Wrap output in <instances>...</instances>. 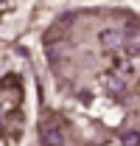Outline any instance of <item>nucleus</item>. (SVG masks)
<instances>
[{
	"label": "nucleus",
	"mask_w": 140,
	"mask_h": 146,
	"mask_svg": "<svg viewBox=\"0 0 140 146\" xmlns=\"http://www.w3.org/2000/svg\"><path fill=\"white\" fill-rule=\"evenodd\" d=\"M101 82H104V87L109 96H115V98H121L123 93H126V82H123V76H118V73H104L101 76Z\"/></svg>",
	"instance_id": "nucleus-4"
},
{
	"label": "nucleus",
	"mask_w": 140,
	"mask_h": 146,
	"mask_svg": "<svg viewBox=\"0 0 140 146\" xmlns=\"http://www.w3.org/2000/svg\"><path fill=\"white\" fill-rule=\"evenodd\" d=\"M126 48H129L132 54H140V34H135V36H126Z\"/></svg>",
	"instance_id": "nucleus-6"
},
{
	"label": "nucleus",
	"mask_w": 140,
	"mask_h": 146,
	"mask_svg": "<svg viewBox=\"0 0 140 146\" xmlns=\"http://www.w3.org/2000/svg\"><path fill=\"white\" fill-rule=\"evenodd\" d=\"M39 138H42V146H65L67 143V132L59 124V118L53 115H45L42 124H39Z\"/></svg>",
	"instance_id": "nucleus-2"
},
{
	"label": "nucleus",
	"mask_w": 140,
	"mask_h": 146,
	"mask_svg": "<svg viewBox=\"0 0 140 146\" xmlns=\"http://www.w3.org/2000/svg\"><path fill=\"white\" fill-rule=\"evenodd\" d=\"M20 104H22V84L17 76H6L0 82V121L17 112Z\"/></svg>",
	"instance_id": "nucleus-1"
},
{
	"label": "nucleus",
	"mask_w": 140,
	"mask_h": 146,
	"mask_svg": "<svg viewBox=\"0 0 140 146\" xmlns=\"http://www.w3.org/2000/svg\"><path fill=\"white\" fill-rule=\"evenodd\" d=\"M121 143L123 146H140V132H123V138H121Z\"/></svg>",
	"instance_id": "nucleus-5"
},
{
	"label": "nucleus",
	"mask_w": 140,
	"mask_h": 146,
	"mask_svg": "<svg viewBox=\"0 0 140 146\" xmlns=\"http://www.w3.org/2000/svg\"><path fill=\"white\" fill-rule=\"evenodd\" d=\"M101 45L106 51H123L126 48V34L118 28H104L101 31Z\"/></svg>",
	"instance_id": "nucleus-3"
}]
</instances>
